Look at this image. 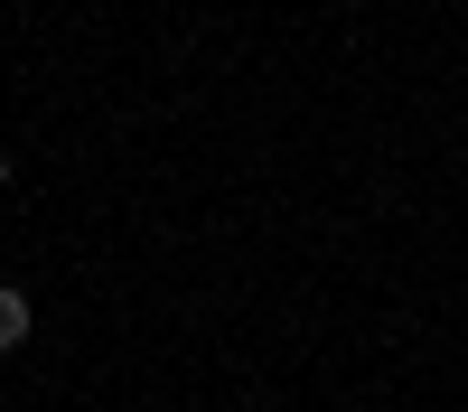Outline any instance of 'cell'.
I'll return each mask as SVG.
<instances>
[{"label": "cell", "mask_w": 468, "mask_h": 412, "mask_svg": "<svg viewBox=\"0 0 468 412\" xmlns=\"http://www.w3.org/2000/svg\"><path fill=\"white\" fill-rule=\"evenodd\" d=\"M19 337H28V291H10V281H0V356H10Z\"/></svg>", "instance_id": "6da1fadb"}, {"label": "cell", "mask_w": 468, "mask_h": 412, "mask_svg": "<svg viewBox=\"0 0 468 412\" xmlns=\"http://www.w3.org/2000/svg\"><path fill=\"white\" fill-rule=\"evenodd\" d=\"M0 178H10V160H0Z\"/></svg>", "instance_id": "7a4b0ae2"}]
</instances>
